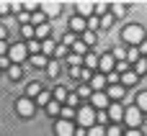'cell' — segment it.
Instances as JSON below:
<instances>
[{
	"instance_id": "obj_35",
	"label": "cell",
	"mask_w": 147,
	"mask_h": 136,
	"mask_svg": "<svg viewBox=\"0 0 147 136\" xmlns=\"http://www.w3.org/2000/svg\"><path fill=\"white\" fill-rule=\"evenodd\" d=\"M47 113L59 116V103H57V100H49V103H47Z\"/></svg>"
},
{
	"instance_id": "obj_14",
	"label": "cell",
	"mask_w": 147,
	"mask_h": 136,
	"mask_svg": "<svg viewBox=\"0 0 147 136\" xmlns=\"http://www.w3.org/2000/svg\"><path fill=\"white\" fill-rule=\"evenodd\" d=\"M106 116H111V121L119 123V121L124 118V105H109V113H106Z\"/></svg>"
},
{
	"instance_id": "obj_52",
	"label": "cell",
	"mask_w": 147,
	"mask_h": 136,
	"mask_svg": "<svg viewBox=\"0 0 147 136\" xmlns=\"http://www.w3.org/2000/svg\"><path fill=\"white\" fill-rule=\"evenodd\" d=\"M70 77H80V67H72L70 69Z\"/></svg>"
},
{
	"instance_id": "obj_11",
	"label": "cell",
	"mask_w": 147,
	"mask_h": 136,
	"mask_svg": "<svg viewBox=\"0 0 147 136\" xmlns=\"http://www.w3.org/2000/svg\"><path fill=\"white\" fill-rule=\"evenodd\" d=\"M75 8H78V13H80V18H85V21H88V18L93 15V3H85V0H80V3H78Z\"/></svg>"
},
{
	"instance_id": "obj_50",
	"label": "cell",
	"mask_w": 147,
	"mask_h": 136,
	"mask_svg": "<svg viewBox=\"0 0 147 136\" xmlns=\"http://www.w3.org/2000/svg\"><path fill=\"white\" fill-rule=\"evenodd\" d=\"M5 36H8V28H5V26L0 23V41H5Z\"/></svg>"
},
{
	"instance_id": "obj_45",
	"label": "cell",
	"mask_w": 147,
	"mask_h": 136,
	"mask_svg": "<svg viewBox=\"0 0 147 136\" xmlns=\"http://www.w3.org/2000/svg\"><path fill=\"white\" fill-rule=\"evenodd\" d=\"M16 18H18V21H21V26H26V23H28V18H31V15H28V13H23V10H21V13H18V15H16Z\"/></svg>"
},
{
	"instance_id": "obj_8",
	"label": "cell",
	"mask_w": 147,
	"mask_h": 136,
	"mask_svg": "<svg viewBox=\"0 0 147 136\" xmlns=\"http://www.w3.org/2000/svg\"><path fill=\"white\" fill-rule=\"evenodd\" d=\"M90 108H98V111H106L109 108V98H106V93H93L90 95Z\"/></svg>"
},
{
	"instance_id": "obj_15",
	"label": "cell",
	"mask_w": 147,
	"mask_h": 136,
	"mask_svg": "<svg viewBox=\"0 0 147 136\" xmlns=\"http://www.w3.org/2000/svg\"><path fill=\"white\" fill-rule=\"evenodd\" d=\"M83 64H85L88 72L96 69V67H98V54H85V57H83Z\"/></svg>"
},
{
	"instance_id": "obj_37",
	"label": "cell",
	"mask_w": 147,
	"mask_h": 136,
	"mask_svg": "<svg viewBox=\"0 0 147 136\" xmlns=\"http://www.w3.org/2000/svg\"><path fill=\"white\" fill-rule=\"evenodd\" d=\"M21 33L31 41V39H34V26H28V23H26V26H21Z\"/></svg>"
},
{
	"instance_id": "obj_39",
	"label": "cell",
	"mask_w": 147,
	"mask_h": 136,
	"mask_svg": "<svg viewBox=\"0 0 147 136\" xmlns=\"http://www.w3.org/2000/svg\"><path fill=\"white\" fill-rule=\"evenodd\" d=\"M106 10H109L106 3H93V13H106Z\"/></svg>"
},
{
	"instance_id": "obj_44",
	"label": "cell",
	"mask_w": 147,
	"mask_h": 136,
	"mask_svg": "<svg viewBox=\"0 0 147 136\" xmlns=\"http://www.w3.org/2000/svg\"><path fill=\"white\" fill-rule=\"evenodd\" d=\"M90 77H93V75H90L88 69H80V77H78V80H83V82L88 85V82H90Z\"/></svg>"
},
{
	"instance_id": "obj_20",
	"label": "cell",
	"mask_w": 147,
	"mask_h": 136,
	"mask_svg": "<svg viewBox=\"0 0 147 136\" xmlns=\"http://www.w3.org/2000/svg\"><path fill=\"white\" fill-rule=\"evenodd\" d=\"M106 98H124V87L121 85H109V95Z\"/></svg>"
},
{
	"instance_id": "obj_54",
	"label": "cell",
	"mask_w": 147,
	"mask_h": 136,
	"mask_svg": "<svg viewBox=\"0 0 147 136\" xmlns=\"http://www.w3.org/2000/svg\"><path fill=\"white\" fill-rule=\"evenodd\" d=\"M85 134H88L85 129H78V131H75V136H85Z\"/></svg>"
},
{
	"instance_id": "obj_25",
	"label": "cell",
	"mask_w": 147,
	"mask_h": 136,
	"mask_svg": "<svg viewBox=\"0 0 147 136\" xmlns=\"http://www.w3.org/2000/svg\"><path fill=\"white\" fill-rule=\"evenodd\" d=\"M137 108H140V113H142V111L147 113V90H145V93H140V95H137Z\"/></svg>"
},
{
	"instance_id": "obj_7",
	"label": "cell",
	"mask_w": 147,
	"mask_h": 136,
	"mask_svg": "<svg viewBox=\"0 0 147 136\" xmlns=\"http://www.w3.org/2000/svg\"><path fill=\"white\" fill-rule=\"evenodd\" d=\"M98 67H101V75L114 72V57H111V54H101V57H98Z\"/></svg>"
},
{
	"instance_id": "obj_2",
	"label": "cell",
	"mask_w": 147,
	"mask_h": 136,
	"mask_svg": "<svg viewBox=\"0 0 147 136\" xmlns=\"http://www.w3.org/2000/svg\"><path fill=\"white\" fill-rule=\"evenodd\" d=\"M75 118H78L80 129H85V131L96 126V111H93L90 105H80V108L75 111Z\"/></svg>"
},
{
	"instance_id": "obj_17",
	"label": "cell",
	"mask_w": 147,
	"mask_h": 136,
	"mask_svg": "<svg viewBox=\"0 0 147 136\" xmlns=\"http://www.w3.org/2000/svg\"><path fill=\"white\" fill-rule=\"evenodd\" d=\"M41 23H47L44 13H39V10H36V13H31V18H28V26H34V28H36V26H41Z\"/></svg>"
},
{
	"instance_id": "obj_48",
	"label": "cell",
	"mask_w": 147,
	"mask_h": 136,
	"mask_svg": "<svg viewBox=\"0 0 147 136\" xmlns=\"http://www.w3.org/2000/svg\"><path fill=\"white\" fill-rule=\"evenodd\" d=\"M116 69H119V75H121V72H127V69H129V64H127V62H119V64H116Z\"/></svg>"
},
{
	"instance_id": "obj_38",
	"label": "cell",
	"mask_w": 147,
	"mask_h": 136,
	"mask_svg": "<svg viewBox=\"0 0 147 136\" xmlns=\"http://www.w3.org/2000/svg\"><path fill=\"white\" fill-rule=\"evenodd\" d=\"M106 85H119V72H109L106 75Z\"/></svg>"
},
{
	"instance_id": "obj_30",
	"label": "cell",
	"mask_w": 147,
	"mask_h": 136,
	"mask_svg": "<svg viewBox=\"0 0 147 136\" xmlns=\"http://www.w3.org/2000/svg\"><path fill=\"white\" fill-rule=\"evenodd\" d=\"M78 103H80V98H78V95H75V93H67V100H65V105H67V108H72V111H75V105H78Z\"/></svg>"
},
{
	"instance_id": "obj_34",
	"label": "cell",
	"mask_w": 147,
	"mask_h": 136,
	"mask_svg": "<svg viewBox=\"0 0 147 136\" xmlns=\"http://www.w3.org/2000/svg\"><path fill=\"white\" fill-rule=\"evenodd\" d=\"M75 95H78V98H88V100H90V95H93V90H90L88 85H80V90H78Z\"/></svg>"
},
{
	"instance_id": "obj_16",
	"label": "cell",
	"mask_w": 147,
	"mask_h": 136,
	"mask_svg": "<svg viewBox=\"0 0 147 136\" xmlns=\"http://www.w3.org/2000/svg\"><path fill=\"white\" fill-rule=\"evenodd\" d=\"M70 28H72V31H78V33H80V31H85V28H88V26H85V18L75 15V18L70 21Z\"/></svg>"
},
{
	"instance_id": "obj_43",
	"label": "cell",
	"mask_w": 147,
	"mask_h": 136,
	"mask_svg": "<svg viewBox=\"0 0 147 136\" xmlns=\"http://www.w3.org/2000/svg\"><path fill=\"white\" fill-rule=\"evenodd\" d=\"M75 44V36L72 33H65V39H62V46H72Z\"/></svg>"
},
{
	"instance_id": "obj_6",
	"label": "cell",
	"mask_w": 147,
	"mask_h": 136,
	"mask_svg": "<svg viewBox=\"0 0 147 136\" xmlns=\"http://www.w3.org/2000/svg\"><path fill=\"white\" fill-rule=\"evenodd\" d=\"M54 134L57 136H75V126L70 123V121H57V126H54Z\"/></svg>"
},
{
	"instance_id": "obj_51",
	"label": "cell",
	"mask_w": 147,
	"mask_h": 136,
	"mask_svg": "<svg viewBox=\"0 0 147 136\" xmlns=\"http://www.w3.org/2000/svg\"><path fill=\"white\" fill-rule=\"evenodd\" d=\"M124 136H142V134H140V129H129Z\"/></svg>"
},
{
	"instance_id": "obj_32",
	"label": "cell",
	"mask_w": 147,
	"mask_h": 136,
	"mask_svg": "<svg viewBox=\"0 0 147 136\" xmlns=\"http://www.w3.org/2000/svg\"><path fill=\"white\" fill-rule=\"evenodd\" d=\"M111 57H114V59H119V62H124V59H127V49H121V46H116V49L111 51Z\"/></svg>"
},
{
	"instance_id": "obj_9",
	"label": "cell",
	"mask_w": 147,
	"mask_h": 136,
	"mask_svg": "<svg viewBox=\"0 0 147 136\" xmlns=\"http://www.w3.org/2000/svg\"><path fill=\"white\" fill-rule=\"evenodd\" d=\"M39 8H41L39 13H44V18H47V15H59V10H62V3H41Z\"/></svg>"
},
{
	"instance_id": "obj_21",
	"label": "cell",
	"mask_w": 147,
	"mask_h": 136,
	"mask_svg": "<svg viewBox=\"0 0 147 136\" xmlns=\"http://www.w3.org/2000/svg\"><path fill=\"white\" fill-rule=\"evenodd\" d=\"M96 39H98V36H96L93 31H83V39H80V41H83L85 46H93V44H96Z\"/></svg>"
},
{
	"instance_id": "obj_42",
	"label": "cell",
	"mask_w": 147,
	"mask_h": 136,
	"mask_svg": "<svg viewBox=\"0 0 147 136\" xmlns=\"http://www.w3.org/2000/svg\"><path fill=\"white\" fill-rule=\"evenodd\" d=\"M106 136H121V129L119 126H109L106 129Z\"/></svg>"
},
{
	"instance_id": "obj_1",
	"label": "cell",
	"mask_w": 147,
	"mask_h": 136,
	"mask_svg": "<svg viewBox=\"0 0 147 136\" xmlns=\"http://www.w3.org/2000/svg\"><path fill=\"white\" fill-rule=\"evenodd\" d=\"M121 39H124L129 46H140V44L145 41V28L137 26V23H132V26H127V28L121 31Z\"/></svg>"
},
{
	"instance_id": "obj_4",
	"label": "cell",
	"mask_w": 147,
	"mask_h": 136,
	"mask_svg": "<svg viewBox=\"0 0 147 136\" xmlns=\"http://www.w3.org/2000/svg\"><path fill=\"white\" fill-rule=\"evenodd\" d=\"M26 57H28V51H26V44H13V46L8 49V59H10V64H21Z\"/></svg>"
},
{
	"instance_id": "obj_22",
	"label": "cell",
	"mask_w": 147,
	"mask_h": 136,
	"mask_svg": "<svg viewBox=\"0 0 147 136\" xmlns=\"http://www.w3.org/2000/svg\"><path fill=\"white\" fill-rule=\"evenodd\" d=\"M49 100H52V95L41 90V93L36 95V100H34V105H44V108H47V103H49Z\"/></svg>"
},
{
	"instance_id": "obj_10",
	"label": "cell",
	"mask_w": 147,
	"mask_h": 136,
	"mask_svg": "<svg viewBox=\"0 0 147 136\" xmlns=\"http://www.w3.org/2000/svg\"><path fill=\"white\" fill-rule=\"evenodd\" d=\"M119 80H121V87H132V85H137V80H140V77H137L132 69H127V72H121V75H119Z\"/></svg>"
},
{
	"instance_id": "obj_47",
	"label": "cell",
	"mask_w": 147,
	"mask_h": 136,
	"mask_svg": "<svg viewBox=\"0 0 147 136\" xmlns=\"http://www.w3.org/2000/svg\"><path fill=\"white\" fill-rule=\"evenodd\" d=\"M137 51H140V57H147V39L140 44V46H137Z\"/></svg>"
},
{
	"instance_id": "obj_55",
	"label": "cell",
	"mask_w": 147,
	"mask_h": 136,
	"mask_svg": "<svg viewBox=\"0 0 147 136\" xmlns=\"http://www.w3.org/2000/svg\"><path fill=\"white\" fill-rule=\"evenodd\" d=\"M142 59H145V62H147V57H142Z\"/></svg>"
},
{
	"instance_id": "obj_23",
	"label": "cell",
	"mask_w": 147,
	"mask_h": 136,
	"mask_svg": "<svg viewBox=\"0 0 147 136\" xmlns=\"http://www.w3.org/2000/svg\"><path fill=\"white\" fill-rule=\"evenodd\" d=\"M145 72H147V62L142 59V57H140V59L134 62V75L140 77V75H145Z\"/></svg>"
},
{
	"instance_id": "obj_18",
	"label": "cell",
	"mask_w": 147,
	"mask_h": 136,
	"mask_svg": "<svg viewBox=\"0 0 147 136\" xmlns=\"http://www.w3.org/2000/svg\"><path fill=\"white\" fill-rule=\"evenodd\" d=\"M8 77H10V80H21V77H23L21 64H10V67H8Z\"/></svg>"
},
{
	"instance_id": "obj_49",
	"label": "cell",
	"mask_w": 147,
	"mask_h": 136,
	"mask_svg": "<svg viewBox=\"0 0 147 136\" xmlns=\"http://www.w3.org/2000/svg\"><path fill=\"white\" fill-rule=\"evenodd\" d=\"M0 67H5V69H8V67H10V59H8V57H0Z\"/></svg>"
},
{
	"instance_id": "obj_41",
	"label": "cell",
	"mask_w": 147,
	"mask_h": 136,
	"mask_svg": "<svg viewBox=\"0 0 147 136\" xmlns=\"http://www.w3.org/2000/svg\"><path fill=\"white\" fill-rule=\"evenodd\" d=\"M67 62H70L72 67H80V62H83V57H78V54H70V57H67Z\"/></svg>"
},
{
	"instance_id": "obj_46",
	"label": "cell",
	"mask_w": 147,
	"mask_h": 136,
	"mask_svg": "<svg viewBox=\"0 0 147 136\" xmlns=\"http://www.w3.org/2000/svg\"><path fill=\"white\" fill-rule=\"evenodd\" d=\"M65 54H67V46L57 44V49H54V57H65Z\"/></svg>"
},
{
	"instance_id": "obj_31",
	"label": "cell",
	"mask_w": 147,
	"mask_h": 136,
	"mask_svg": "<svg viewBox=\"0 0 147 136\" xmlns=\"http://www.w3.org/2000/svg\"><path fill=\"white\" fill-rule=\"evenodd\" d=\"M111 10H114V18H121V15L127 13V5H124V3H116Z\"/></svg>"
},
{
	"instance_id": "obj_27",
	"label": "cell",
	"mask_w": 147,
	"mask_h": 136,
	"mask_svg": "<svg viewBox=\"0 0 147 136\" xmlns=\"http://www.w3.org/2000/svg\"><path fill=\"white\" fill-rule=\"evenodd\" d=\"M72 49H75V54H78V57H85V54H88V46H85L83 41H75V44H72Z\"/></svg>"
},
{
	"instance_id": "obj_12",
	"label": "cell",
	"mask_w": 147,
	"mask_h": 136,
	"mask_svg": "<svg viewBox=\"0 0 147 136\" xmlns=\"http://www.w3.org/2000/svg\"><path fill=\"white\" fill-rule=\"evenodd\" d=\"M49 33H52L49 23H41V26H36V28H34V39H36V41H39V39H41V41H47V39H49Z\"/></svg>"
},
{
	"instance_id": "obj_13",
	"label": "cell",
	"mask_w": 147,
	"mask_h": 136,
	"mask_svg": "<svg viewBox=\"0 0 147 136\" xmlns=\"http://www.w3.org/2000/svg\"><path fill=\"white\" fill-rule=\"evenodd\" d=\"M54 49H57V44L52 41V39H47V41H41V46H39V54H44L47 59L54 54Z\"/></svg>"
},
{
	"instance_id": "obj_40",
	"label": "cell",
	"mask_w": 147,
	"mask_h": 136,
	"mask_svg": "<svg viewBox=\"0 0 147 136\" xmlns=\"http://www.w3.org/2000/svg\"><path fill=\"white\" fill-rule=\"evenodd\" d=\"M101 21V26L103 28H111V23H114V15H103V18H98Z\"/></svg>"
},
{
	"instance_id": "obj_33",
	"label": "cell",
	"mask_w": 147,
	"mask_h": 136,
	"mask_svg": "<svg viewBox=\"0 0 147 136\" xmlns=\"http://www.w3.org/2000/svg\"><path fill=\"white\" fill-rule=\"evenodd\" d=\"M47 72H49V77H57L59 75V64L57 62H47Z\"/></svg>"
},
{
	"instance_id": "obj_29",
	"label": "cell",
	"mask_w": 147,
	"mask_h": 136,
	"mask_svg": "<svg viewBox=\"0 0 147 136\" xmlns=\"http://www.w3.org/2000/svg\"><path fill=\"white\" fill-rule=\"evenodd\" d=\"M41 93V85L39 82H34V85H28V90H26V98H36Z\"/></svg>"
},
{
	"instance_id": "obj_19",
	"label": "cell",
	"mask_w": 147,
	"mask_h": 136,
	"mask_svg": "<svg viewBox=\"0 0 147 136\" xmlns=\"http://www.w3.org/2000/svg\"><path fill=\"white\" fill-rule=\"evenodd\" d=\"M52 100H57V103H65V100H67V87H62V85H59V87L52 93Z\"/></svg>"
},
{
	"instance_id": "obj_28",
	"label": "cell",
	"mask_w": 147,
	"mask_h": 136,
	"mask_svg": "<svg viewBox=\"0 0 147 136\" xmlns=\"http://www.w3.org/2000/svg\"><path fill=\"white\" fill-rule=\"evenodd\" d=\"M137 59H140V51H137V46H129V51H127V59H124V62L129 64V62H137Z\"/></svg>"
},
{
	"instance_id": "obj_24",
	"label": "cell",
	"mask_w": 147,
	"mask_h": 136,
	"mask_svg": "<svg viewBox=\"0 0 147 136\" xmlns=\"http://www.w3.org/2000/svg\"><path fill=\"white\" fill-rule=\"evenodd\" d=\"M47 62H49V59H47L44 54H34V57H31V64H34V67H47Z\"/></svg>"
},
{
	"instance_id": "obj_26",
	"label": "cell",
	"mask_w": 147,
	"mask_h": 136,
	"mask_svg": "<svg viewBox=\"0 0 147 136\" xmlns=\"http://www.w3.org/2000/svg\"><path fill=\"white\" fill-rule=\"evenodd\" d=\"M39 46H41V41H36V39H31L28 41V46H26V51L34 57V54H39Z\"/></svg>"
},
{
	"instance_id": "obj_3",
	"label": "cell",
	"mask_w": 147,
	"mask_h": 136,
	"mask_svg": "<svg viewBox=\"0 0 147 136\" xmlns=\"http://www.w3.org/2000/svg\"><path fill=\"white\" fill-rule=\"evenodd\" d=\"M121 121H124L129 129H140V123H142V113H140V108H137V105H127Z\"/></svg>"
},
{
	"instance_id": "obj_53",
	"label": "cell",
	"mask_w": 147,
	"mask_h": 136,
	"mask_svg": "<svg viewBox=\"0 0 147 136\" xmlns=\"http://www.w3.org/2000/svg\"><path fill=\"white\" fill-rule=\"evenodd\" d=\"M5 49H8V46H5V41H0V57L5 54Z\"/></svg>"
},
{
	"instance_id": "obj_5",
	"label": "cell",
	"mask_w": 147,
	"mask_h": 136,
	"mask_svg": "<svg viewBox=\"0 0 147 136\" xmlns=\"http://www.w3.org/2000/svg\"><path fill=\"white\" fill-rule=\"evenodd\" d=\"M16 111H18L23 118H31V116H34V111H36V105H34V100H31V98H21V100L16 103Z\"/></svg>"
},
{
	"instance_id": "obj_36",
	"label": "cell",
	"mask_w": 147,
	"mask_h": 136,
	"mask_svg": "<svg viewBox=\"0 0 147 136\" xmlns=\"http://www.w3.org/2000/svg\"><path fill=\"white\" fill-rule=\"evenodd\" d=\"M85 136H106V129L103 126H93V129H88Z\"/></svg>"
}]
</instances>
